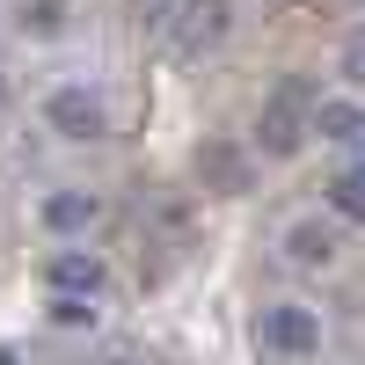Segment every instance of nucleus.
<instances>
[{"instance_id":"obj_16","label":"nucleus","mask_w":365,"mask_h":365,"mask_svg":"<svg viewBox=\"0 0 365 365\" xmlns=\"http://www.w3.org/2000/svg\"><path fill=\"white\" fill-rule=\"evenodd\" d=\"M0 365H22V358H15V351H0Z\"/></svg>"},{"instance_id":"obj_14","label":"nucleus","mask_w":365,"mask_h":365,"mask_svg":"<svg viewBox=\"0 0 365 365\" xmlns=\"http://www.w3.org/2000/svg\"><path fill=\"white\" fill-rule=\"evenodd\" d=\"M22 22H37V29H58V0H29Z\"/></svg>"},{"instance_id":"obj_15","label":"nucleus","mask_w":365,"mask_h":365,"mask_svg":"<svg viewBox=\"0 0 365 365\" xmlns=\"http://www.w3.org/2000/svg\"><path fill=\"white\" fill-rule=\"evenodd\" d=\"M0 110H8V73H0Z\"/></svg>"},{"instance_id":"obj_8","label":"nucleus","mask_w":365,"mask_h":365,"mask_svg":"<svg viewBox=\"0 0 365 365\" xmlns=\"http://www.w3.org/2000/svg\"><path fill=\"white\" fill-rule=\"evenodd\" d=\"M307 132H322V139H365V110L344 103V96H329V103H314Z\"/></svg>"},{"instance_id":"obj_9","label":"nucleus","mask_w":365,"mask_h":365,"mask_svg":"<svg viewBox=\"0 0 365 365\" xmlns=\"http://www.w3.org/2000/svg\"><path fill=\"white\" fill-rule=\"evenodd\" d=\"M329 256H336V241H329V227H292V263H329Z\"/></svg>"},{"instance_id":"obj_2","label":"nucleus","mask_w":365,"mask_h":365,"mask_svg":"<svg viewBox=\"0 0 365 365\" xmlns=\"http://www.w3.org/2000/svg\"><path fill=\"white\" fill-rule=\"evenodd\" d=\"M168 37H175V58H205L227 37V0H175Z\"/></svg>"},{"instance_id":"obj_3","label":"nucleus","mask_w":365,"mask_h":365,"mask_svg":"<svg viewBox=\"0 0 365 365\" xmlns=\"http://www.w3.org/2000/svg\"><path fill=\"white\" fill-rule=\"evenodd\" d=\"M44 125L58 139H103L110 132V110H103V96H88V88H58V96L44 103Z\"/></svg>"},{"instance_id":"obj_6","label":"nucleus","mask_w":365,"mask_h":365,"mask_svg":"<svg viewBox=\"0 0 365 365\" xmlns=\"http://www.w3.org/2000/svg\"><path fill=\"white\" fill-rule=\"evenodd\" d=\"M110 285V270H103V256H81V249H66V256H51V292H81V299H96Z\"/></svg>"},{"instance_id":"obj_11","label":"nucleus","mask_w":365,"mask_h":365,"mask_svg":"<svg viewBox=\"0 0 365 365\" xmlns=\"http://www.w3.org/2000/svg\"><path fill=\"white\" fill-rule=\"evenodd\" d=\"M51 322H58V329H88V322H96V299H81V292H51Z\"/></svg>"},{"instance_id":"obj_17","label":"nucleus","mask_w":365,"mask_h":365,"mask_svg":"<svg viewBox=\"0 0 365 365\" xmlns=\"http://www.w3.org/2000/svg\"><path fill=\"white\" fill-rule=\"evenodd\" d=\"M110 365H139V358H110Z\"/></svg>"},{"instance_id":"obj_4","label":"nucleus","mask_w":365,"mask_h":365,"mask_svg":"<svg viewBox=\"0 0 365 365\" xmlns=\"http://www.w3.org/2000/svg\"><path fill=\"white\" fill-rule=\"evenodd\" d=\"M256 336H263V351H278V358H314L322 351V322L307 307H270L256 322Z\"/></svg>"},{"instance_id":"obj_5","label":"nucleus","mask_w":365,"mask_h":365,"mask_svg":"<svg viewBox=\"0 0 365 365\" xmlns=\"http://www.w3.org/2000/svg\"><path fill=\"white\" fill-rule=\"evenodd\" d=\"M197 175H205V190H249V154H241L234 139H205L197 146Z\"/></svg>"},{"instance_id":"obj_1","label":"nucleus","mask_w":365,"mask_h":365,"mask_svg":"<svg viewBox=\"0 0 365 365\" xmlns=\"http://www.w3.org/2000/svg\"><path fill=\"white\" fill-rule=\"evenodd\" d=\"M307 117H314L307 81H285L278 96L263 103V117H256V146H263V154H299V139H307Z\"/></svg>"},{"instance_id":"obj_10","label":"nucleus","mask_w":365,"mask_h":365,"mask_svg":"<svg viewBox=\"0 0 365 365\" xmlns=\"http://www.w3.org/2000/svg\"><path fill=\"white\" fill-rule=\"evenodd\" d=\"M329 205H336L344 220H365V175H358V168H344L336 182H329Z\"/></svg>"},{"instance_id":"obj_12","label":"nucleus","mask_w":365,"mask_h":365,"mask_svg":"<svg viewBox=\"0 0 365 365\" xmlns=\"http://www.w3.org/2000/svg\"><path fill=\"white\" fill-rule=\"evenodd\" d=\"M344 81L365 88V29H351V44H344Z\"/></svg>"},{"instance_id":"obj_7","label":"nucleus","mask_w":365,"mask_h":365,"mask_svg":"<svg viewBox=\"0 0 365 365\" xmlns=\"http://www.w3.org/2000/svg\"><path fill=\"white\" fill-rule=\"evenodd\" d=\"M96 212H103V205L88 197V190H51V197H44V227H51V234H88V227H96Z\"/></svg>"},{"instance_id":"obj_13","label":"nucleus","mask_w":365,"mask_h":365,"mask_svg":"<svg viewBox=\"0 0 365 365\" xmlns=\"http://www.w3.org/2000/svg\"><path fill=\"white\" fill-rule=\"evenodd\" d=\"M139 8V22H154V29H168V15H175V0H132Z\"/></svg>"}]
</instances>
